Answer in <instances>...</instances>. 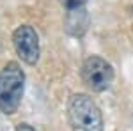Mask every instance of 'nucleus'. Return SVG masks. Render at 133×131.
Segmentation results:
<instances>
[{"label":"nucleus","instance_id":"20e7f679","mask_svg":"<svg viewBox=\"0 0 133 131\" xmlns=\"http://www.w3.org/2000/svg\"><path fill=\"white\" fill-rule=\"evenodd\" d=\"M12 44L21 60L34 66L39 60V36L30 25H21L12 32Z\"/></svg>","mask_w":133,"mask_h":131},{"label":"nucleus","instance_id":"f257e3e1","mask_svg":"<svg viewBox=\"0 0 133 131\" xmlns=\"http://www.w3.org/2000/svg\"><path fill=\"white\" fill-rule=\"evenodd\" d=\"M68 122L71 131H103V115L87 94H73L68 99Z\"/></svg>","mask_w":133,"mask_h":131},{"label":"nucleus","instance_id":"39448f33","mask_svg":"<svg viewBox=\"0 0 133 131\" xmlns=\"http://www.w3.org/2000/svg\"><path fill=\"white\" fill-rule=\"evenodd\" d=\"M87 12L83 7H76V9H68V18H66V29L75 36H80L87 29Z\"/></svg>","mask_w":133,"mask_h":131},{"label":"nucleus","instance_id":"0eeeda50","mask_svg":"<svg viewBox=\"0 0 133 131\" xmlns=\"http://www.w3.org/2000/svg\"><path fill=\"white\" fill-rule=\"evenodd\" d=\"M16 131H37V129L32 128L30 124H27V122H20V124L16 126Z\"/></svg>","mask_w":133,"mask_h":131},{"label":"nucleus","instance_id":"423d86ee","mask_svg":"<svg viewBox=\"0 0 133 131\" xmlns=\"http://www.w3.org/2000/svg\"><path fill=\"white\" fill-rule=\"evenodd\" d=\"M87 0H61V4L66 9H76V7H83Z\"/></svg>","mask_w":133,"mask_h":131},{"label":"nucleus","instance_id":"f03ea898","mask_svg":"<svg viewBox=\"0 0 133 131\" xmlns=\"http://www.w3.org/2000/svg\"><path fill=\"white\" fill-rule=\"evenodd\" d=\"M25 89V73L18 62H7L0 71V112L12 115L18 110Z\"/></svg>","mask_w":133,"mask_h":131},{"label":"nucleus","instance_id":"7ed1b4c3","mask_svg":"<svg viewBox=\"0 0 133 131\" xmlns=\"http://www.w3.org/2000/svg\"><path fill=\"white\" fill-rule=\"evenodd\" d=\"M80 76H82V81L92 92H103L112 85L114 67L105 59L98 57V55H92V57L83 60Z\"/></svg>","mask_w":133,"mask_h":131}]
</instances>
